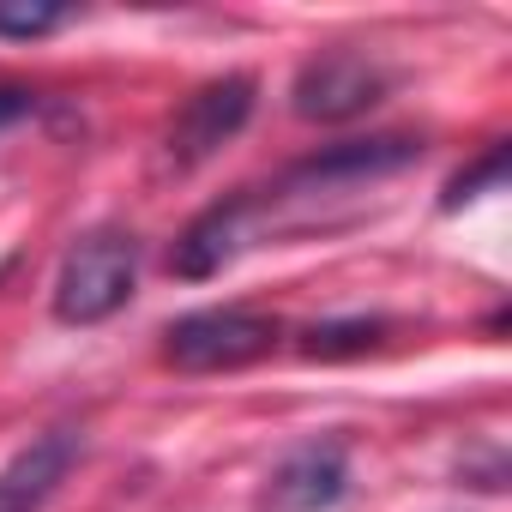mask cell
<instances>
[{
  "instance_id": "cell-1",
  "label": "cell",
  "mask_w": 512,
  "mask_h": 512,
  "mask_svg": "<svg viewBox=\"0 0 512 512\" xmlns=\"http://www.w3.org/2000/svg\"><path fill=\"white\" fill-rule=\"evenodd\" d=\"M133 284H139V241L97 229V235L67 247V260L55 272V320L61 326H97V320L127 308Z\"/></svg>"
},
{
  "instance_id": "cell-2",
  "label": "cell",
  "mask_w": 512,
  "mask_h": 512,
  "mask_svg": "<svg viewBox=\"0 0 512 512\" xmlns=\"http://www.w3.org/2000/svg\"><path fill=\"white\" fill-rule=\"evenodd\" d=\"M272 344H278V320H266V314L199 308L163 332V362L181 374H223V368H247V362L272 356Z\"/></svg>"
},
{
  "instance_id": "cell-3",
  "label": "cell",
  "mask_w": 512,
  "mask_h": 512,
  "mask_svg": "<svg viewBox=\"0 0 512 512\" xmlns=\"http://www.w3.org/2000/svg\"><path fill=\"white\" fill-rule=\"evenodd\" d=\"M266 229H272V199H266V193H229V199H217L211 211H199V217L181 229V241H175V253H169V272L187 278V284L217 278V272L235 266Z\"/></svg>"
},
{
  "instance_id": "cell-4",
  "label": "cell",
  "mask_w": 512,
  "mask_h": 512,
  "mask_svg": "<svg viewBox=\"0 0 512 512\" xmlns=\"http://www.w3.org/2000/svg\"><path fill=\"white\" fill-rule=\"evenodd\" d=\"M416 157H422V145H416V139H398V133H386V139H338V145L314 151L308 163H296L272 199H320V193H350V187H368V181H380V175L410 169Z\"/></svg>"
},
{
  "instance_id": "cell-5",
  "label": "cell",
  "mask_w": 512,
  "mask_h": 512,
  "mask_svg": "<svg viewBox=\"0 0 512 512\" xmlns=\"http://www.w3.org/2000/svg\"><path fill=\"white\" fill-rule=\"evenodd\" d=\"M386 85H392L386 67L368 61L362 49H326L296 73L290 97L302 121H350V115H368L386 97Z\"/></svg>"
},
{
  "instance_id": "cell-6",
  "label": "cell",
  "mask_w": 512,
  "mask_h": 512,
  "mask_svg": "<svg viewBox=\"0 0 512 512\" xmlns=\"http://www.w3.org/2000/svg\"><path fill=\"white\" fill-rule=\"evenodd\" d=\"M247 115H253V79L229 73V79L199 85V91L175 109V121H169V163H175V169H193V163L217 157V151L247 127Z\"/></svg>"
},
{
  "instance_id": "cell-7",
  "label": "cell",
  "mask_w": 512,
  "mask_h": 512,
  "mask_svg": "<svg viewBox=\"0 0 512 512\" xmlns=\"http://www.w3.org/2000/svg\"><path fill=\"white\" fill-rule=\"evenodd\" d=\"M79 458V434L73 428H49L31 446H19L7 464H0V512H43L49 494L67 482Z\"/></svg>"
},
{
  "instance_id": "cell-8",
  "label": "cell",
  "mask_w": 512,
  "mask_h": 512,
  "mask_svg": "<svg viewBox=\"0 0 512 512\" xmlns=\"http://www.w3.org/2000/svg\"><path fill=\"white\" fill-rule=\"evenodd\" d=\"M344 488H350L344 452H338V446H302V452H290V458L278 464V476H272V506H278V512H326V506L344 500Z\"/></svg>"
},
{
  "instance_id": "cell-9",
  "label": "cell",
  "mask_w": 512,
  "mask_h": 512,
  "mask_svg": "<svg viewBox=\"0 0 512 512\" xmlns=\"http://www.w3.org/2000/svg\"><path fill=\"white\" fill-rule=\"evenodd\" d=\"M380 332H386L380 320H332V326H314L302 350H308L314 362H338V356H362V350H374Z\"/></svg>"
},
{
  "instance_id": "cell-10",
  "label": "cell",
  "mask_w": 512,
  "mask_h": 512,
  "mask_svg": "<svg viewBox=\"0 0 512 512\" xmlns=\"http://www.w3.org/2000/svg\"><path fill=\"white\" fill-rule=\"evenodd\" d=\"M73 13L67 7H49V0H0V37L13 43H31V37H49L61 31Z\"/></svg>"
},
{
  "instance_id": "cell-11",
  "label": "cell",
  "mask_w": 512,
  "mask_h": 512,
  "mask_svg": "<svg viewBox=\"0 0 512 512\" xmlns=\"http://www.w3.org/2000/svg\"><path fill=\"white\" fill-rule=\"evenodd\" d=\"M500 175H506V145H488V157H482L476 169H458V175L446 181V199H440V205H446V211H458V205H464V199H476L482 187H500Z\"/></svg>"
},
{
  "instance_id": "cell-12",
  "label": "cell",
  "mask_w": 512,
  "mask_h": 512,
  "mask_svg": "<svg viewBox=\"0 0 512 512\" xmlns=\"http://www.w3.org/2000/svg\"><path fill=\"white\" fill-rule=\"evenodd\" d=\"M37 109V91H25V85H0V133H7L13 121H25Z\"/></svg>"
}]
</instances>
